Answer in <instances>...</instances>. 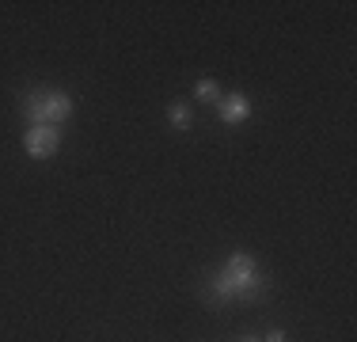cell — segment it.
<instances>
[{
	"instance_id": "cell-5",
	"label": "cell",
	"mask_w": 357,
	"mask_h": 342,
	"mask_svg": "<svg viewBox=\"0 0 357 342\" xmlns=\"http://www.w3.org/2000/svg\"><path fill=\"white\" fill-rule=\"evenodd\" d=\"M167 118H172V126H178V130L190 126V110H186L183 103H172V107H167Z\"/></svg>"
},
{
	"instance_id": "cell-3",
	"label": "cell",
	"mask_w": 357,
	"mask_h": 342,
	"mask_svg": "<svg viewBox=\"0 0 357 342\" xmlns=\"http://www.w3.org/2000/svg\"><path fill=\"white\" fill-rule=\"evenodd\" d=\"M23 149L35 160H50L61 149V130H57V126H31V130L23 133Z\"/></svg>"
},
{
	"instance_id": "cell-8",
	"label": "cell",
	"mask_w": 357,
	"mask_h": 342,
	"mask_svg": "<svg viewBox=\"0 0 357 342\" xmlns=\"http://www.w3.org/2000/svg\"><path fill=\"white\" fill-rule=\"evenodd\" d=\"M243 342H262V339H255V335H248V339H243Z\"/></svg>"
},
{
	"instance_id": "cell-1",
	"label": "cell",
	"mask_w": 357,
	"mask_h": 342,
	"mask_svg": "<svg viewBox=\"0 0 357 342\" xmlns=\"http://www.w3.org/2000/svg\"><path fill=\"white\" fill-rule=\"evenodd\" d=\"M213 293L220 301H232V297H248L255 301L259 297V270H255V259L243 251H236L232 259L225 262V270L213 278Z\"/></svg>"
},
{
	"instance_id": "cell-2",
	"label": "cell",
	"mask_w": 357,
	"mask_h": 342,
	"mask_svg": "<svg viewBox=\"0 0 357 342\" xmlns=\"http://www.w3.org/2000/svg\"><path fill=\"white\" fill-rule=\"evenodd\" d=\"M23 110H27L31 126H61L73 114V99L65 91H38V96L27 99Z\"/></svg>"
},
{
	"instance_id": "cell-6",
	"label": "cell",
	"mask_w": 357,
	"mask_h": 342,
	"mask_svg": "<svg viewBox=\"0 0 357 342\" xmlns=\"http://www.w3.org/2000/svg\"><path fill=\"white\" fill-rule=\"evenodd\" d=\"M198 99H206V103H220V88H217V80H198Z\"/></svg>"
},
{
	"instance_id": "cell-7",
	"label": "cell",
	"mask_w": 357,
	"mask_h": 342,
	"mask_svg": "<svg viewBox=\"0 0 357 342\" xmlns=\"http://www.w3.org/2000/svg\"><path fill=\"white\" fill-rule=\"evenodd\" d=\"M262 342H285V331H270V335L262 339Z\"/></svg>"
},
{
	"instance_id": "cell-4",
	"label": "cell",
	"mask_w": 357,
	"mask_h": 342,
	"mask_svg": "<svg viewBox=\"0 0 357 342\" xmlns=\"http://www.w3.org/2000/svg\"><path fill=\"white\" fill-rule=\"evenodd\" d=\"M217 110H220V122L225 126H236V122H243V118L251 114V99L248 96H220Z\"/></svg>"
}]
</instances>
